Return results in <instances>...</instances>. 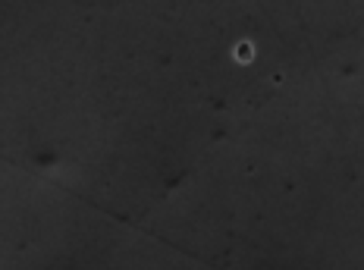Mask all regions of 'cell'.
Segmentation results:
<instances>
[{
    "label": "cell",
    "mask_w": 364,
    "mask_h": 270,
    "mask_svg": "<svg viewBox=\"0 0 364 270\" xmlns=\"http://www.w3.org/2000/svg\"><path fill=\"white\" fill-rule=\"evenodd\" d=\"M236 60L239 63H252L255 60V44L252 41H239L236 44Z\"/></svg>",
    "instance_id": "cell-1"
}]
</instances>
